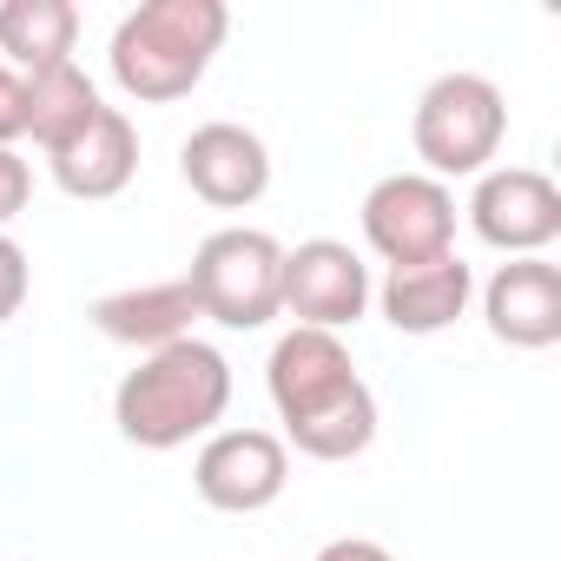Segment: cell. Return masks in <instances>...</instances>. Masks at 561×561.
I'll return each mask as SVG.
<instances>
[{
	"instance_id": "1",
	"label": "cell",
	"mask_w": 561,
	"mask_h": 561,
	"mask_svg": "<svg viewBox=\"0 0 561 561\" xmlns=\"http://www.w3.org/2000/svg\"><path fill=\"white\" fill-rule=\"evenodd\" d=\"M264 390H271L277 423H285V449H298L311 462H351L377 443V397L357 377L337 331L291 324L271 344Z\"/></svg>"
},
{
	"instance_id": "2",
	"label": "cell",
	"mask_w": 561,
	"mask_h": 561,
	"mask_svg": "<svg viewBox=\"0 0 561 561\" xmlns=\"http://www.w3.org/2000/svg\"><path fill=\"white\" fill-rule=\"evenodd\" d=\"M231 410V364L205 337H179L113 390V423L133 449H185L192 436H211Z\"/></svg>"
},
{
	"instance_id": "3",
	"label": "cell",
	"mask_w": 561,
	"mask_h": 561,
	"mask_svg": "<svg viewBox=\"0 0 561 561\" xmlns=\"http://www.w3.org/2000/svg\"><path fill=\"white\" fill-rule=\"evenodd\" d=\"M225 34H231L225 0H146L113 27L106 60H113L119 93L165 106V100H185L211 73V54L225 47Z\"/></svg>"
},
{
	"instance_id": "4",
	"label": "cell",
	"mask_w": 561,
	"mask_h": 561,
	"mask_svg": "<svg viewBox=\"0 0 561 561\" xmlns=\"http://www.w3.org/2000/svg\"><path fill=\"white\" fill-rule=\"evenodd\" d=\"M185 285L198 311L225 331H264L285 311V244L257 225H225L192 251Z\"/></svg>"
},
{
	"instance_id": "5",
	"label": "cell",
	"mask_w": 561,
	"mask_h": 561,
	"mask_svg": "<svg viewBox=\"0 0 561 561\" xmlns=\"http://www.w3.org/2000/svg\"><path fill=\"white\" fill-rule=\"evenodd\" d=\"M502 139H508V100L482 73L430 80L410 113V146L430 165V179H482Z\"/></svg>"
},
{
	"instance_id": "6",
	"label": "cell",
	"mask_w": 561,
	"mask_h": 561,
	"mask_svg": "<svg viewBox=\"0 0 561 561\" xmlns=\"http://www.w3.org/2000/svg\"><path fill=\"white\" fill-rule=\"evenodd\" d=\"M364 238L383 264H423L456 251V192L430 172H390L364 192Z\"/></svg>"
},
{
	"instance_id": "7",
	"label": "cell",
	"mask_w": 561,
	"mask_h": 561,
	"mask_svg": "<svg viewBox=\"0 0 561 561\" xmlns=\"http://www.w3.org/2000/svg\"><path fill=\"white\" fill-rule=\"evenodd\" d=\"M192 489L218 515H257L291 489V449L271 430H211L192 462Z\"/></svg>"
},
{
	"instance_id": "8",
	"label": "cell",
	"mask_w": 561,
	"mask_h": 561,
	"mask_svg": "<svg viewBox=\"0 0 561 561\" xmlns=\"http://www.w3.org/2000/svg\"><path fill=\"white\" fill-rule=\"evenodd\" d=\"M469 225L489 251L541 257L561 238V185L535 165H489L469 198Z\"/></svg>"
},
{
	"instance_id": "9",
	"label": "cell",
	"mask_w": 561,
	"mask_h": 561,
	"mask_svg": "<svg viewBox=\"0 0 561 561\" xmlns=\"http://www.w3.org/2000/svg\"><path fill=\"white\" fill-rule=\"evenodd\" d=\"M285 311L305 331H344L370 311V264L344 238H305L285 251Z\"/></svg>"
},
{
	"instance_id": "10",
	"label": "cell",
	"mask_w": 561,
	"mask_h": 561,
	"mask_svg": "<svg viewBox=\"0 0 561 561\" xmlns=\"http://www.w3.org/2000/svg\"><path fill=\"white\" fill-rule=\"evenodd\" d=\"M179 172H185V185L205 205L244 211V205H257L271 192V146L251 126H238V119H205L179 146Z\"/></svg>"
},
{
	"instance_id": "11",
	"label": "cell",
	"mask_w": 561,
	"mask_h": 561,
	"mask_svg": "<svg viewBox=\"0 0 561 561\" xmlns=\"http://www.w3.org/2000/svg\"><path fill=\"white\" fill-rule=\"evenodd\" d=\"M489 337L508 351H548L561 344V271L548 257H508L482 285Z\"/></svg>"
},
{
	"instance_id": "12",
	"label": "cell",
	"mask_w": 561,
	"mask_h": 561,
	"mask_svg": "<svg viewBox=\"0 0 561 561\" xmlns=\"http://www.w3.org/2000/svg\"><path fill=\"white\" fill-rule=\"evenodd\" d=\"M47 165H54V185L67 198H87V205L119 198L139 172V126L119 106H100L60 152H47Z\"/></svg>"
},
{
	"instance_id": "13",
	"label": "cell",
	"mask_w": 561,
	"mask_h": 561,
	"mask_svg": "<svg viewBox=\"0 0 561 561\" xmlns=\"http://www.w3.org/2000/svg\"><path fill=\"white\" fill-rule=\"evenodd\" d=\"M469 298H476V271H469L456 251L423 257V264H390L383 291H377L390 331H403V337H436V331H449V324L469 311Z\"/></svg>"
},
{
	"instance_id": "14",
	"label": "cell",
	"mask_w": 561,
	"mask_h": 561,
	"mask_svg": "<svg viewBox=\"0 0 561 561\" xmlns=\"http://www.w3.org/2000/svg\"><path fill=\"white\" fill-rule=\"evenodd\" d=\"M198 318H205V311H198V298H192L185 277L126 285V291H106V298L93 305L100 337H113V344H126V351H146V357L165 351V344H179V337H192Z\"/></svg>"
},
{
	"instance_id": "15",
	"label": "cell",
	"mask_w": 561,
	"mask_h": 561,
	"mask_svg": "<svg viewBox=\"0 0 561 561\" xmlns=\"http://www.w3.org/2000/svg\"><path fill=\"white\" fill-rule=\"evenodd\" d=\"M80 47V8L73 0H0V54L14 73H47L73 60Z\"/></svg>"
},
{
	"instance_id": "16",
	"label": "cell",
	"mask_w": 561,
	"mask_h": 561,
	"mask_svg": "<svg viewBox=\"0 0 561 561\" xmlns=\"http://www.w3.org/2000/svg\"><path fill=\"white\" fill-rule=\"evenodd\" d=\"M21 80H27V133H34L41 152H60V146L106 106L80 60H60V67H47V73H21Z\"/></svg>"
},
{
	"instance_id": "17",
	"label": "cell",
	"mask_w": 561,
	"mask_h": 561,
	"mask_svg": "<svg viewBox=\"0 0 561 561\" xmlns=\"http://www.w3.org/2000/svg\"><path fill=\"white\" fill-rule=\"evenodd\" d=\"M27 285H34L27 251L14 244V231H0V324H8V318H21V305H27Z\"/></svg>"
},
{
	"instance_id": "18",
	"label": "cell",
	"mask_w": 561,
	"mask_h": 561,
	"mask_svg": "<svg viewBox=\"0 0 561 561\" xmlns=\"http://www.w3.org/2000/svg\"><path fill=\"white\" fill-rule=\"evenodd\" d=\"M14 139H27V80L0 60V152H14Z\"/></svg>"
},
{
	"instance_id": "19",
	"label": "cell",
	"mask_w": 561,
	"mask_h": 561,
	"mask_svg": "<svg viewBox=\"0 0 561 561\" xmlns=\"http://www.w3.org/2000/svg\"><path fill=\"white\" fill-rule=\"evenodd\" d=\"M34 198V165L21 152H0V231H8Z\"/></svg>"
},
{
	"instance_id": "20",
	"label": "cell",
	"mask_w": 561,
	"mask_h": 561,
	"mask_svg": "<svg viewBox=\"0 0 561 561\" xmlns=\"http://www.w3.org/2000/svg\"><path fill=\"white\" fill-rule=\"evenodd\" d=\"M318 561H397V554L383 541H370V535H344V541H324Z\"/></svg>"
}]
</instances>
